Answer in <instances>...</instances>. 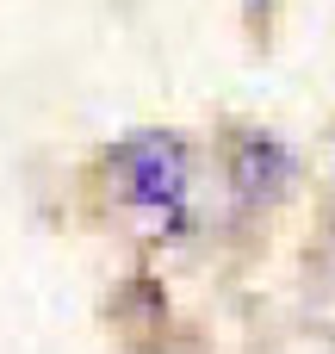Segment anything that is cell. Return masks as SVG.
Instances as JSON below:
<instances>
[{
  "mask_svg": "<svg viewBox=\"0 0 335 354\" xmlns=\"http://www.w3.org/2000/svg\"><path fill=\"white\" fill-rule=\"evenodd\" d=\"M106 180L124 205L143 212H180L193 187V143L180 131H131L106 149Z\"/></svg>",
  "mask_w": 335,
  "mask_h": 354,
  "instance_id": "1",
  "label": "cell"
},
{
  "mask_svg": "<svg viewBox=\"0 0 335 354\" xmlns=\"http://www.w3.org/2000/svg\"><path fill=\"white\" fill-rule=\"evenodd\" d=\"M224 174H230V193H236V199L274 205V199L292 187L298 162H292V149H286L274 131H236L230 149H224Z\"/></svg>",
  "mask_w": 335,
  "mask_h": 354,
  "instance_id": "2",
  "label": "cell"
}]
</instances>
